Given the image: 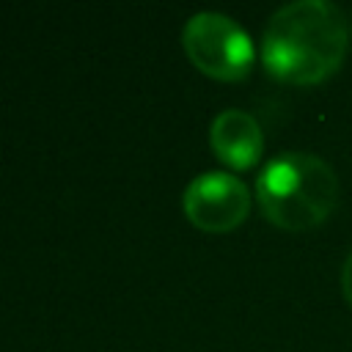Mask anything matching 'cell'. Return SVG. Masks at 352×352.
<instances>
[{"label":"cell","instance_id":"6","mask_svg":"<svg viewBox=\"0 0 352 352\" xmlns=\"http://www.w3.org/2000/svg\"><path fill=\"white\" fill-rule=\"evenodd\" d=\"M341 292H344V297H346V302L352 308V250H349V256H346V261L341 267Z\"/></svg>","mask_w":352,"mask_h":352},{"label":"cell","instance_id":"3","mask_svg":"<svg viewBox=\"0 0 352 352\" xmlns=\"http://www.w3.org/2000/svg\"><path fill=\"white\" fill-rule=\"evenodd\" d=\"M190 60L220 80H239L250 72L256 50L239 22L220 11H198L184 22L182 30Z\"/></svg>","mask_w":352,"mask_h":352},{"label":"cell","instance_id":"5","mask_svg":"<svg viewBox=\"0 0 352 352\" xmlns=\"http://www.w3.org/2000/svg\"><path fill=\"white\" fill-rule=\"evenodd\" d=\"M209 140L217 157L234 168H250L261 157V148H264V135H261L258 121L248 110H239V107L220 110L212 118Z\"/></svg>","mask_w":352,"mask_h":352},{"label":"cell","instance_id":"4","mask_svg":"<svg viewBox=\"0 0 352 352\" xmlns=\"http://www.w3.org/2000/svg\"><path fill=\"white\" fill-rule=\"evenodd\" d=\"M187 217L206 231H228L250 212V192L245 182L228 170L198 173L182 195Z\"/></svg>","mask_w":352,"mask_h":352},{"label":"cell","instance_id":"1","mask_svg":"<svg viewBox=\"0 0 352 352\" xmlns=\"http://www.w3.org/2000/svg\"><path fill=\"white\" fill-rule=\"evenodd\" d=\"M346 55V19L330 0L280 6L264 30L261 58L270 74L292 85H316L338 72Z\"/></svg>","mask_w":352,"mask_h":352},{"label":"cell","instance_id":"2","mask_svg":"<svg viewBox=\"0 0 352 352\" xmlns=\"http://www.w3.org/2000/svg\"><path fill=\"white\" fill-rule=\"evenodd\" d=\"M256 195L270 223L286 231L322 226L341 195L336 170L316 154L283 151L256 179Z\"/></svg>","mask_w":352,"mask_h":352}]
</instances>
